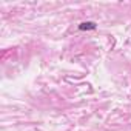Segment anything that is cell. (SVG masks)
Masks as SVG:
<instances>
[{"label": "cell", "instance_id": "6da1fadb", "mask_svg": "<svg viewBox=\"0 0 131 131\" xmlns=\"http://www.w3.org/2000/svg\"><path fill=\"white\" fill-rule=\"evenodd\" d=\"M79 29L80 31H86V29H96V23L94 22H83L79 25Z\"/></svg>", "mask_w": 131, "mask_h": 131}]
</instances>
